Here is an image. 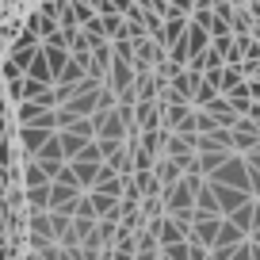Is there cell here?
<instances>
[{
    "mask_svg": "<svg viewBox=\"0 0 260 260\" xmlns=\"http://www.w3.org/2000/svg\"><path fill=\"white\" fill-rule=\"evenodd\" d=\"M12 134H8V115L0 107V252L23 249L16 241L19 230H27L23 211V176H16V157H12Z\"/></svg>",
    "mask_w": 260,
    "mask_h": 260,
    "instance_id": "1",
    "label": "cell"
}]
</instances>
